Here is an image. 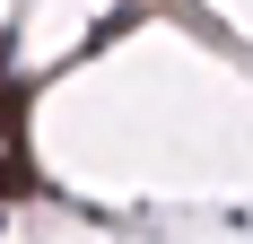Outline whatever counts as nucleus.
I'll return each instance as SVG.
<instances>
[{
  "label": "nucleus",
  "mask_w": 253,
  "mask_h": 244,
  "mask_svg": "<svg viewBox=\"0 0 253 244\" xmlns=\"http://www.w3.org/2000/svg\"><path fill=\"white\" fill-rule=\"evenodd\" d=\"M26 192H44V183H35V157L9 148V157H0V201H26Z\"/></svg>",
  "instance_id": "1"
},
{
  "label": "nucleus",
  "mask_w": 253,
  "mask_h": 244,
  "mask_svg": "<svg viewBox=\"0 0 253 244\" xmlns=\"http://www.w3.org/2000/svg\"><path fill=\"white\" fill-rule=\"evenodd\" d=\"M18 122H26V87L9 79V87H0V140H9V148H18Z\"/></svg>",
  "instance_id": "2"
}]
</instances>
